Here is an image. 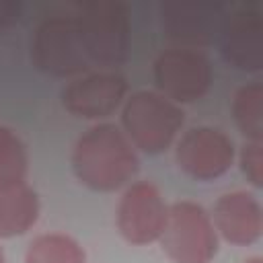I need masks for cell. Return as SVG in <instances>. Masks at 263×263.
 I'll list each match as a JSON object with an SVG mask.
<instances>
[{"mask_svg":"<svg viewBox=\"0 0 263 263\" xmlns=\"http://www.w3.org/2000/svg\"><path fill=\"white\" fill-rule=\"evenodd\" d=\"M140 168L136 148L113 123H97L74 144L72 171L76 179L99 193L125 187Z\"/></svg>","mask_w":263,"mask_h":263,"instance_id":"6da1fadb","label":"cell"},{"mask_svg":"<svg viewBox=\"0 0 263 263\" xmlns=\"http://www.w3.org/2000/svg\"><path fill=\"white\" fill-rule=\"evenodd\" d=\"M185 113L181 105L156 90H136L123 101L121 125L134 148L146 154H160L173 146Z\"/></svg>","mask_w":263,"mask_h":263,"instance_id":"7a4b0ae2","label":"cell"},{"mask_svg":"<svg viewBox=\"0 0 263 263\" xmlns=\"http://www.w3.org/2000/svg\"><path fill=\"white\" fill-rule=\"evenodd\" d=\"M74 21L90 64L119 66L125 62L129 49V14L125 4L115 0L84 2Z\"/></svg>","mask_w":263,"mask_h":263,"instance_id":"3957f363","label":"cell"},{"mask_svg":"<svg viewBox=\"0 0 263 263\" xmlns=\"http://www.w3.org/2000/svg\"><path fill=\"white\" fill-rule=\"evenodd\" d=\"M158 242L173 263H212L218 255V232L210 214L187 199L168 205Z\"/></svg>","mask_w":263,"mask_h":263,"instance_id":"277c9868","label":"cell"},{"mask_svg":"<svg viewBox=\"0 0 263 263\" xmlns=\"http://www.w3.org/2000/svg\"><path fill=\"white\" fill-rule=\"evenodd\" d=\"M33 66L55 78L78 76L88 70L90 62L82 49L74 16H47L43 18L31 39Z\"/></svg>","mask_w":263,"mask_h":263,"instance_id":"5b68a950","label":"cell"},{"mask_svg":"<svg viewBox=\"0 0 263 263\" xmlns=\"http://www.w3.org/2000/svg\"><path fill=\"white\" fill-rule=\"evenodd\" d=\"M156 92L183 105L199 101L212 86L214 70L208 55L199 49L171 47L164 49L152 66Z\"/></svg>","mask_w":263,"mask_h":263,"instance_id":"8992f818","label":"cell"},{"mask_svg":"<svg viewBox=\"0 0 263 263\" xmlns=\"http://www.w3.org/2000/svg\"><path fill=\"white\" fill-rule=\"evenodd\" d=\"M234 156L236 150L232 138L212 125L189 127L175 146L177 166L193 181H216L224 177L230 171Z\"/></svg>","mask_w":263,"mask_h":263,"instance_id":"52a82bcc","label":"cell"},{"mask_svg":"<svg viewBox=\"0 0 263 263\" xmlns=\"http://www.w3.org/2000/svg\"><path fill=\"white\" fill-rule=\"evenodd\" d=\"M168 205L156 185L138 181L125 187L115 210V224L125 242L144 247L160 238Z\"/></svg>","mask_w":263,"mask_h":263,"instance_id":"ba28073f","label":"cell"},{"mask_svg":"<svg viewBox=\"0 0 263 263\" xmlns=\"http://www.w3.org/2000/svg\"><path fill=\"white\" fill-rule=\"evenodd\" d=\"M162 33L177 47L197 49L214 43L224 21V8L212 2H162L158 4Z\"/></svg>","mask_w":263,"mask_h":263,"instance_id":"9c48e42d","label":"cell"},{"mask_svg":"<svg viewBox=\"0 0 263 263\" xmlns=\"http://www.w3.org/2000/svg\"><path fill=\"white\" fill-rule=\"evenodd\" d=\"M127 99V78L117 72H97L80 76L64 86V109L80 119H105Z\"/></svg>","mask_w":263,"mask_h":263,"instance_id":"30bf717a","label":"cell"},{"mask_svg":"<svg viewBox=\"0 0 263 263\" xmlns=\"http://www.w3.org/2000/svg\"><path fill=\"white\" fill-rule=\"evenodd\" d=\"M218 43L228 66L242 72H259L263 68V14L251 6L224 14Z\"/></svg>","mask_w":263,"mask_h":263,"instance_id":"8fae6325","label":"cell"},{"mask_svg":"<svg viewBox=\"0 0 263 263\" xmlns=\"http://www.w3.org/2000/svg\"><path fill=\"white\" fill-rule=\"evenodd\" d=\"M210 218L216 232L234 247H249L261 238L263 208L249 191H228L220 195Z\"/></svg>","mask_w":263,"mask_h":263,"instance_id":"7c38bea8","label":"cell"},{"mask_svg":"<svg viewBox=\"0 0 263 263\" xmlns=\"http://www.w3.org/2000/svg\"><path fill=\"white\" fill-rule=\"evenodd\" d=\"M39 218L37 191L25 181L0 183V238H14L35 226Z\"/></svg>","mask_w":263,"mask_h":263,"instance_id":"4fadbf2b","label":"cell"},{"mask_svg":"<svg viewBox=\"0 0 263 263\" xmlns=\"http://www.w3.org/2000/svg\"><path fill=\"white\" fill-rule=\"evenodd\" d=\"M232 119L249 142H263V84H242L232 97Z\"/></svg>","mask_w":263,"mask_h":263,"instance_id":"5bb4252c","label":"cell"},{"mask_svg":"<svg viewBox=\"0 0 263 263\" xmlns=\"http://www.w3.org/2000/svg\"><path fill=\"white\" fill-rule=\"evenodd\" d=\"M82 245L64 232H47L35 236L25 253V263H84Z\"/></svg>","mask_w":263,"mask_h":263,"instance_id":"9a60e30c","label":"cell"},{"mask_svg":"<svg viewBox=\"0 0 263 263\" xmlns=\"http://www.w3.org/2000/svg\"><path fill=\"white\" fill-rule=\"evenodd\" d=\"M29 171V154L21 136L0 123V183L25 181Z\"/></svg>","mask_w":263,"mask_h":263,"instance_id":"2e32d148","label":"cell"},{"mask_svg":"<svg viewBox=\"0 0 263 263\" xmlns=\"http://www.w3.org/2000/svg\"><path fill=\"white\" fill-rule=\"evenodd\" d=\"M242 175L253 187H263V142H245L238 152Z\"/></svg>","mask_w":263,"mask_h":263,"instance_id":"e0dca14e","label":"cell"},{"mask_svg":"<svg viewBox=\"0 0 263 263\" xmlns=\"http://www.w3.org/2000/svg\"><path fill=\"white\" fill-rule=\"evenodd\" d=\"M23 4L14 0H0V29H8L21 21Z\"/></svg>","mask_w":263,"mask_h":263,"instance_id":"ac0fdd59","label":"cell"},{"mask_svg":"<svg viewBox=\"0 0 263 263\" xmlns=\"http://www.w3.org/2000/svg\"><path fill=\"white\" fill-rule=\"evenodd\" d=\"M242 263H263V259H261V257H249V259L242 261Z\"/></svg>","mask_w":263,"mask_h":263,"instance_id":"d6986e66","label":"cell"},{"mask_svg":"<svg viewBox=\"0 0 263 263\" xmlns=\"http://www.w3.org/2000/svg\"><path fill=\"white\" fill-rule=\"evenodd\" d=\"M0 263H4V251H2V247H0Z\"/></svg>","mask_w":263,"mask_h":263,"instance_id":"ffe728a7","label":"cell"}]
</instances>
